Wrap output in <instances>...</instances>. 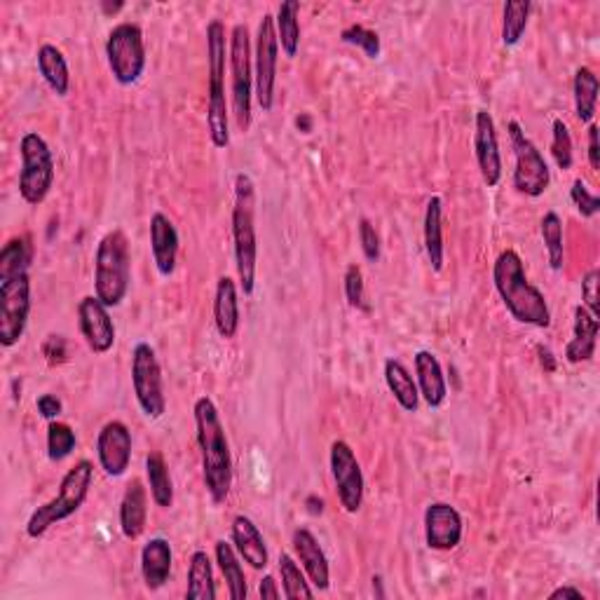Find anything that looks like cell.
<instances>
[{
  "mask_svg": "<svg viewBox=\"0 0 600 600\" xmlns=\"http://www.w3.org/2000/svg\"><path fill=\"white\" fill-rule=\"evenodd\" d=\"M598 286H600V272L593 268L586 272L582 279V300L584 308L591 312L593 317H600V303H598Z\"/></svg>",
  "mask_w": 600,
  "mask_h": 600,
  "instance_id": "obj_45",
  "label": "cell"
},
{
  "mask_svg": "<svg viewBox=\"0 0 600 600\" xmlns=\"http://www.w3.org/2000/svg\"><path fill=\"white\" fill-rule=\"evenodd\" d=\"M537 354H540V364H542L544 371L554 373L556 371V357H554V352H551L549 347L537 345Z\"/></svg>",
  "mask_w": 600,
  "mask_h": 600,
  "instance_id": "obj_50",
  "label": "cell"
},
{
  "mask_svg": "<svg viewBox=\"0 0 600 600\" xmlns=\"http://www.w3.org/2000/svg\"><path fill=\"white\" fill-rule=\"evenodd\" d=\"M106 59L115 83L122 87L139 83L148 61L143 31L139 26L132 22H122L113 26L106 40Z\"/></svg>",
  "mask_w": 600,
  "mask_h": 600,
  "instance_id": "obj_8",
  "label": "cell"
},
{
  "mask_svg": "<svg viewBox=\"0 0 600 600\" xmlns=\"http://www.w3.org/2000/svg\"><path fill=\"white\" fill-rule=\"evenodd\" d=\"M296 127L300 129L303 134H310L312 132V118L308 113H300L296 118Z\"/></svg>",
  "mask_w": 600,
  "mask_h": 600,
  "instance_id": "obj_53",
  "label": "cell"
},
{
  "mask_svg": "<svg viewBox=\"0 0 600 600\" xmlns=\"http://www.w3.org/2000/svg\"><path fill=\"white\" fill-rule=\"evenodd\" d=\"M413 364H415V378H418L420 397L427 401L429 408H441L448 399V385L439 359H436L429 350H420L413 357Z\"/></svg>",
  "mask_w": 600,
  "mask_h": 600,
  "instance_id": "obj_23",
  "label": "cell"
},
{
  "mask_svg": "<svg viewBox=\"0 0 600 600\" xmlns=\"http://www.w3.org/2000/svg\"><path fill=\"white\" fill-rule=\"evenodd\" d=\"M291 544H293V554H296L298 563L303 565L310 584H315V589H319V591L329 589L331 586L329 558H326L324 549L319 547V540L315 537V533L308 528L293 530Z\"/></svg>",
  "mask_w": 600,
  "mask_h": 600,
  "instance_id": "obj_19",
  "label": "cell"
},
{
  "mask_svg": "<svg viewBox=\"0 0 600 600\" xmlns=\"http://www.w3.org/2000/svg\"><path fill=\"white\" fill-rule=\"evenodd\" d=\"M31 265V244L26 237H12L0 251V277L17 275V272L29 270Z\"/></svg>",
  "mask_w": 600,
  "mask_h": 600,
  "instance_id": "obj_38",
  "label": "cell"
},
{
  "mask_svg": "<svg viewBox=\"0 0 600 600\" xmlns=\"http://www.w3.org/2000/svg\"><path fill=\"white\" fill-rule=\"evenodd\" d=\"M542 242L547 247L551 270H561L565 261V244H563V221L556 211H547L540 223Z\"/></svg>",
  "mask_w": 600,
  "mask_h": 600,
  "instance_id": "obj_36",
  "label": "cell"
},
{
  "mask_svg": "<svg viewBox=\"0 0 600 600\" xmlns=\"http://www.w3.org/2000/svg\"><path fill=\"white\" fill-rule=\"evenodd\" d=\"M43 352H45V357H47V361H50L52 366L64 364V361H66V343H64V338H61V336H50V338L45 340Z\"/></svg>",
  "mask_w": 600,
  "mask_h": 600,
  "instance_id": "obj_47",
  "label": "cell"
},
{
  "mask_svg": "<svg viewBox=\"0 0 600 600\" xmlns=\"http://www.w3.org/2000/svg\"><path fill=\"white\" fill-rule=\"evenodd\" d=\"M94 481V465L90 460H80L68 469L64 474V479L59 483L57 495L52 497L50 502H45L43 507H38L33 511L29 523H26V535L31 540H38L43 537L52 525H57L66 518H71L73 514H78L80 507H83L87 495H90Z\"/></svg>",
  "mask_w": 600,
  "mask_h": 600,
  "instance_id": "obj_5",
  "label": "cell"
},
{
  "mask_svg": "<svg viewBox=\"0 0 600 600\" xmlns=\"http://www.w3.org/2000/svg\"><path fill=\"white\" fill-rule=\"evenodd\" d=\"M509 139L514 148L516 169H514V188L525 197H540L547 193L551 183V172L547 160L540 148L528 139L523 127L516 120L509 122Z\"/></svg>",
  "mask_w": 600,
  "mask_h": 600,
  "instance_id": "obj_12",
  "label": "cell"
},
{
  "mask_svg": "<svg viewBox=\"0 0 600 600\" xmlns=\"http://www.w3.org/2000/svg\"><path fill=\"white\" fill-rule=\"evenodd\" d=\"M493 282L504 308L518 324L547 329L551 326V310L544 293L530 284L525 275L523 258L514 249H504L493 265Z\"/></svg>",
  "mask_w": 600,
  "mask_h": 600,
  "instance_id": "obj_2",
  "label": "cell"
},
{
  "mask_svg": "<svg viewBox=\"0 0 600 600\" xmlns=\"http://www.w3.org/2000/svg\"><path fill=\"white\" fill-rule=\"evenodd\" d=\"M305 507H308V511L312 516H322L324 514V500H322V497H317V495H310L308 500H305Z\"/></svg>",
  "mask_w": 600,
  "mask_h": 600,
  "instance_id": "obj_52",
  "label": "cell"
},
{
  "mask_svg": "<svg viewBox=\"0 0 600 600\" xmlns=\"http://www.w3.org/2000/svg\"><path fill=\"white\" fill-rule=\"evenodd\" d=\"M193 413L204 488H207L211 502L221 504L228 500L230 488H233V455H230L228 436H225L218 408L209 397L197 399Z\"/></svg>",
  "mask_w": 600,
  "mask_h": 600,
  "instance_id": "obj_1",
  "label": "cell"
},
{
  "mask_svg": "<svg viewBox=\"0 0 600 600\" xmlns=\"http://www.w3.org/2000/svg\"><path fill=\"white\" fill-rule=\"evenodd\" d=\"M425 251L432 270L441 272L446 247H443V202L439 195L429 197L425 207Z\"/></svg>",
  "mask_w": 600,
  "mask_h": 600,
  "instance_id": "obj_30",
  "label": "cell"
},
{
  "mask_svg": "<svg viewBox=\"0 0 600 600\" xmlns=\"http://www.w3.org/2000/svg\"><path fill=\"white\" fill-rule=\"evenodd\" d=\"M188 600H214L216 598V582H214V568H211V558L207 551L197 549L190 556L188 565V586H186Z\"/></svg>",
  "mask_w": 600,
  "mask_h": 600,
  "instance_id": "obj_32",
  "label": "cell"
},
{
  "mask_svg": "<svg viewBox=\"0 0 600 600\" xmlns=\"http://www.w3.org/2000/svg\"><path fill=\"white\" fill-rule=\"evenodd\" d=\"M214 324L218 336L225 340H233L240 331V296H237V284L228 275H223L216 284Z\"/></svg>",
  "mask_w": 600,
  "mask_h": 600,
  "instance_id": "obj_25",
  "label": "cell"
},
{
  "mask_svg": "<svg viewBox=\"0 0 600 600\" xmlns=\"http://www.w3.org/2000/svg\"><path fill=\"white\" fill-rule=\"evenodd\" d=\"M551 600H558V598H575V600H584L582 591L575 589V586H561V589L551 591Z\"/></svg>",
  "mask_w": 600,
  "mask_h": 600,
  "instance_id": "obj_51",
  "label": "cell"
},
{
  "mask_svg": "<svg viewBox=\"0 0 600 600\" xmlns=\"http://www.w3.org/2000/svg\"><path fill=\"white\" fill-rule=\"evenodd\" d=\"M533 5L528 0H509L504 5V19H502V43L507 47H514L521 43L525 29H528V17Z\"/></svg>",
  "mask_w": 600,
  "mask_h": 600,
  "instance_id": "obj_35",
  "label": "cell"
},
{
  "mask_svg": "<svg viewBox=\"0 0 600 600\" xmlns=\"http://www.w3.org/2000/svg\"><path fill=\"white\" fill-rule=\"evenodd\" d=\"M258 596H261V598H272V600H277L279 596H282V591L277 589V579L272 577V575H265L261 579V584H258Z\"/></svg>",
  "mask_w": 600,
  "mask_h": 600,
  "instance_id": "obj_49",
  "label": "cell"
},
{
  "mask_svg": "<svg viewBox=\"0 0 600 600\" xmlns=\"http://www.w3.org/2000/svg\"><path fill=\"white\" fill-rule=\"evenodd\" d=\"M132 282V251L120 228L111 230L99 240L94 256V296L106 308H118L129 293Z\"/></svg>",
  "mask_w": 600,
  "mask_h": 600,
  "instance_id": "obj_4",
  "label": "cell"
},
{
  "mask_svg": "<svg viewBox=\"0 0 600 600\" xmlns=\"http://www.w3.org/2000/svg\"><path fill=\"white\" fill-rule=\"evenodd\" d=\"M22 169H19V195L26 204L38 207L54 186V158L47 141L38 132H26L19 141Z\"/></svg>",
  "mask_w": 600,
  "mask_h": 600,
  "instance_id": "obj_7",
  "label": "cell"
},
{
  "mask_svg": "<svg viewBox=\"0 0 600 600\" xmlns=\"http://www.w3.org/2000/svg\"><path fill=\"white\" fill-rule=\"evenodd\" d=\"M598 90H600L598 75L593 73L589 66H579L575 73V80H572V92H575L577 120L584 122V125H591L593 115H596Z\"/></svg>",
  "mask_w": 600,
  "mask_h": 600,
  "instance_id": "obj_33",
  "label": "cell"
},
{
  "mask_svg": "<svg viewBox=\"0 0 600 600\" xmlns=\"http://www.w3.org/2000/svg\"><path fill=\"white\" fill-rule=\"evenodd\" d=\"M385 383L390 387L392 397L397 399V404L408 413H415L420 406V390L418 383L413 380V375L408 368L401 364L399 359L385 361Z\"/></svg>",
  "mask_w": 600,
  "mask_h": 600,
  "instance_id": "obj_27",
  "label": "cell"
},
{
  "mask_svg": "<svg viewBox=\"0 0 600 600\" xmlns=\"http://www.w3.org/2000/svg\"><path fill=\"white\" fill-rule=\"evenodd\" d=\"M277 59L279 40L275 31V17L263 15L258 22L256 36V57H254V87L256 101L263 113H270L275 106V85H277Z\"/></svg>",
  "mask_w": 600,
  "mask_h": 600,
  "instance_id": "obj_13",
  "label": "cell"
},
{
  "mask_svg": "<svg viewBox=\"0 0 600 600\" xmlns=\"http://www.w3.org/2000/svg\"><path fill=\"white\" fill-rule=\"evenodd\" d=\"M132 387L136 404L150 420H160L167 411L165 385L158 354L148 343H139L132 352Z\"/></svg>",
  "mask_w": 600,
  "mask_h": 600,
  "instance_id": "obj_11",
  "label": "cell"
},
{
  "mask_svg": "<svg viewBox=\"0 0 600 600\" xmlns=\"http://www.w3.org/2000/svg\"><path fill=\"white\" fill-rule=\"evenodd\" d=\"M230 537H233V547L237 551V556L242 558L244 563H249L254 570H265L270 563L268 556V547H265V540L258 530V525L251 521L249 516H235L233 525H230Z\"/></svg>",
  "mask_w": 600,
  "mask_h": 600,
  "instance_id": "obj_21",
  "label": "cell"
},
{
  "mask_svg": "<svg viewBox=\"0 0 600 600\" xmlns=\"http://www.w3.org/2000/svg\"><path fill=\"white\" fill-rule=\"evenodd\" d=\"M150 251H153V263L160 275L172 277L176 258H179V233L162 211H155L150 216Z\"/></svg>",
  "mask_w": 600,
  "mask_h": 600,
  "instance_id": "obj_20",
  "label": "cell"
},
{
  "mask_svg": "<svg viewBox=\"0 0 600 600\" xmlns=\"http://www.w3.org/2000/svg\"><path fill=\"white\" fill-rule=\"evenodd\" d=\"M148 521V493L141 479L127 483L120 502V530L127 540H139Z\"/></svg>",
  "mask_w": 600,
  "mask_h": 600,
  "instance_id": "obj_24",
  "label": "cell"
},
{
  "mask_svg": "<svg viewBox=\"0 0 600 600\" xmlns=\"http://www.w3.org/2000/svg\"><path fill=\"white\" fill-rule=\"evenodd\" d=\"M554 136H551V155H554V162L558 165V169H563V172H568L572 169V136L568 125L561 118L554 120Z\"/></svg>",
  "mask_w": 600,
  "mask_h": 600,
  "instance_id": "obj_40",
  "label": "cell"
},
{
  "mask_svg": "<svg viewBox=\"0 0 600 600\" xmlns=\"http://www.w3.org/2000/svg\"><path fill=\"white\" fill-rule=\"evenodd\" d=\"M340 40L347 45L361 47V50L366 52L368 59H378L380 57V36L371 29H366V26L361 24H352L347 26V29L340 33Z\"/></svg>",
  "mask_w": 600,
  "mask_h": 600,
  "instance_id": "obj_41",
  "label": "cell"
},
{
  "mask_svg": "<svg viewBox=\"0 0 600 600\" xmlns=\"http://www.w3.org/2000/svg\"><path fill=\"white\" fill-rule=\"evenodd\" d=\"M380 584H383V579H380V577H373V593H378V596L383 598L385 593H383V589H380Z\"/></svg>",
  "mask_w": 600,
  "mask_h": 600,
  "instance_id": "obj_54",
  "label": "cell"
},
{
  "mask_svg": "<svg viewBox=\"0 0 600 600\" xmlns=\"http://www.w3.org/2000/svg\"><path fill=\"white\" fill-rule=\"evenodd\" d=\"M279 575H282V591L289 600L315 596V591L310 589L308 577H305V572L300 570V565L291 554L279 556Z\"/></svg>",
  "mask_w": 600,
  "mask_h": 600,
  "instance_id": "obj_37",
  "label": "cell"
},
{
  "mask_svg": "<svg viewBox=\"0 0 600 600\" xmlns=\"http://www.w3.org/2000/svg\"><path fill=\"white\" fill-rule=\"evenodd\" d=\"M111 308H106L97 296H85L78 303V326L87 347L94 354H106L115 345V324Z\"/></svg>",
  "mask_w": 600,
  "mask_h": 600,
  "instance_id": "obj_16",
  "label": "cell"
},
{
  "mask_svg": "<svg viewBox=\"0 0 600 600\" xmlns=\"http://www.w3.org/2000/svg\"><path fill=\"white\" fill-rule=\"evenodd\" d=\"M230 73H233V115L240 132L251 127V90H254V64H251V40L247 24H235L228 45Z\"/></svg>",
  "mask_w": 600,
  "mask_h": 600,
  "instance_id": "obj_9",
  "label": "cell"
},
{
  "mask_svg": "<svg viewBox=\"0 0 600 600\" xmlns=\"http://www.w3.org/2000/svg\"><path fill=\"white\" fill-rule=\"evenodd\" d=\"M331 476L340 507L347 514H357L364 504V474L350 443L343 439L331 443Z\"/></svg>",
  "mask_w": 600,
  "mask_h": 600,
  "instance_id": "obj_14",
  "label": "cell"
},
{
  "mask_svg": "<svg viewBox=\"0 0 600 600\" xmlns=\"http://www.w3.org/2000/svg\"><path fill=\"white\" fill-rule=\"evenodd\" d=\"M38 71L43 75L47 87L57 94V97H66L71 90V73H68V61L64 52L54 45H43L38 50Z\"/></svg>",
  "mask_w": 600,
  "mask_h": 600,
  "instance_id": "obj_28",
  "label": "cell"
},
{
  "mask_svg": "<svg viewBox=\"0 0 600 600\" xmlns=\"http://www.w3.org/2000/svg\"><path fill=\"white\" fill-rule=\"evenodd\" d=\"M36 408H38V415L40 418L45 420H57L61 411H64V406H61V401L54 397V394H40L38 401H36Z\"/></svg>",
  "mask_w": 600,
  "mask_h": 600,
  "instance_id": "obj_46",
  "label": "cell"
},
{
  "mask_svg": "<svg viewBox=\"0 0 600 600\" xmlns=\"http://www.w3.org/2000/svg\"><path fill=\"white\" fill-rule=\"evenodd\" d=\"M75 443H78V439H75L71 425L59 420H52L47 425V458L52 462L66 460L75 450Z\"/></svg>",
  "mask_w": 600,
  "mask_h": 600,
  "instance_id": "obj_39",
  "label": "cell"
},
{
  "mask_svg": "<svg viewBox=\"0 0 600 600\" xmlns=\"http://www.w3.org/2000/svg\"><path fill=\"white\" fill-rule=\"evenodd\" d=\"M359 242H361V251H364L366 261L375 263L380 258V237L375 233V225L368 221V218H361L359 221Z\"/></svg>",
  "mask_w": 600,
  "mask_h": 600,
  "instance_id": "obj_44",
  "label": "cell"
},
{
  "mask_svg": "<svg viewBox=\"0 0 600 600\" xmlns=\"http://www.w3.org/2000/svg\"><path fill=\"white\" fill-rule=\"evenodd\" d=\"M101 8H104V12H118V10L125 8V3H115V5L104 3V5H101Z\"/></svg>",
  "mask_w": 600,
  "mask_h": 600,
  "instance_id": "obj_55",
  "label": "cell"
},
{
  "mask_svg": "<svg viewBox=\"0 0 600 600\" xmlns=\"http://www.w3.org/2000/svg\"><path fill=\"white\" fill-rule=\"evenodd\" d=\"M474 153L479 162L483 183L495 188L502 181V155L500 143H497L495 120L488 111H479L474 120Z\"/></svg>",
  "mask_w": 600,
  "mask_h": 600,
  "instance_id": "obj_18",
  "label": "cell"
},
{
  "mask_svg": "<svg viewBox=\"0 0 600 600\" xmlns=\"http://www.w3.org/2000/svg\"><path fill=\"white\" fill-rule=\"evenodd\" d=\"M214 554H216V563L218 570L228 584V596L233 600H247L249 596V586H247V577H244L242 563L237 558V551L230 542L218 540L214 544Z\"/></svg>",
  "mask_w": 600,
  "mask_h": 600,
  "instance_id": "obj_29",
  "label": "cell"
},
{
  "mask_svg": "<svg viewBox=\"0 0 600 600\" xmlns=\"http://www.w3.org/2000/svg\"><path fill=\"white\" fill-rule=\"evenodd\" d=\"M233 242H235V265L240 275L244 296H251L256 289V186L249 174L240 172L235 176V207H233Z\"/></svg>",
  "mask_w": 600,
  "mask_h": 600,
  "instance_id": "obj_3",
  "label": "cell"
},
{
  "mask_svg": "<svg viewBox=\"0 0 600 600\" xmlns=\"http://www.w3.org/2000/svg\"><path fill=\"white\" fill-rule=\"evenodd\" d=\"M97 458L104 472L111 479H120L127 474L132 462V432L125 422L111 420L101 427L97 436Z\"/></svg>",
  "mask_w": 600,
  "mask_h": 600,
  "instance_id": "obj_15",
  "label": "cell"
},
{
  "mask_svg": "<svg viewBox=\"0 0 600 600\" xmlns=\"http://www.w3.org/2000/svg\"><path fill=\"white\" fill-rule=\"evenodd\" d=\"M172 544L165 537H153L141 549V577L150 591H158L172 577Z\"/></svg>",
  "mask_w": 600,
  "mask_h": 600,
  "instance_id": "obj_22",
  "label": "cell"
},
{
  "mask_svg": "<svg viewBox=\"0 0 600 600\" xmlns=\"http://www.w3.org/2000/svg\"><path fill=\"white\" fill-rule=\"evenodd\" d=\"M345 298L352 308H364V298H366L364 272H361L357 263L347 265L345 270Z\"/></svg>",
  "mask_w": 600,
  "mask_h": 600,
  "instance_id": "obj_42",
  "label": "cell"
},
{
  "mask_svg": "<svg viewBox=\"0 0 600 600\" xmlns=\"http://www.w3.org/2000/svg\"><path fill=\"white\" fill-rule=\"evenodd\" d=\"M570 197H572V202H575L577 211H579V214H582L584 218L596 216L598 211H600V197H596L593 193H589V188H586V183H584L582 179H577L575 183H572Z\"/></svg>",
  "mask_w": 600,
  "mask_h": 600,
  "instance_id": "obj_43",
  "label": "cell"
},
{
  "mask_svg": "<svg viewBox=\"0 0 600 600\" xmlns=\"http://www.w3.org/2000/svg\"><path fill=\"white\" fill-rule=\"evenodd\" d=\"M465 523L460 511L448 502H432L425 509V540L434 551H453L462 542Z\"/></svg>",
  "mask_w": 600,
  "mask_h": 600,
  "instance_id": "obj_17",
  "label": "cell"
},
{
  "mask_svg": "<svg viewBox=\"0 0 600 600\" xmlns=\"http://www.w3.org/2000/svg\"><path fill=\"white\" fill-rule=\"evenodd\" d=\"M146 476H148V488L153 502L160 509H169L174 504V483L169 476L165 455L160 450H150L146 455Z\"/></svg>",
  "mask_w": 600,
  "mask_h": 600,
  "instance_id": "obj_31",
  "label": "cell"
},
{
  "mask_svg": "<svg viewBox=\"0 0 600 600\" xmlns=\"http://www.w3.org/2000/svg\"><path fill=\"white\" fill-rule=\"evenodd\" d=\"M300 3L298 0H284L277 10V19H275V31H277V40L282 45V52L286 59H293L298 54L300 47Z\"/></svg>",
  "mask_w": 600,
  "mask_h": 600,
  "instance_id": "obj_34",
  "label": "cell"
},
{
  "mask_svg": "<svg viewBox=\"0 0 600 600\" xmlns=\"http://www.w3.org/2000/svg\"><path fill=\"white\" fill-rule=\"evenodd\" d=\"M598 317H593L584 305L575 308V324H572V340L565 347V359L570 364H582V361H591L596 354L598 343Z\"/></svg>",
  "mask_w": 600,
  "mask_h": 600,
  "instance_id": "obj_26",
  "label": "cell"
},
{
  "mask_svg": "<svg viewBox=\"0 0 600 600\" xmlns=\"http://www.w3.org/2000/svg\"><path fill=\"white\" fill-rule=\"evenodd\" d=\"M31 315L29 270L0 277V345L15 347L22 340Z\"/></svg>",
  "mask_w": 600,
  "mask_h": 600,
  "instance_id": "obj_10",
  "label": "cell"
},
{
  "mask_svg": "<svg viewBox=\"0 0 600 600\" xmlns=\"http://www.w3.org/2000/svg\"><path fill=\"white\" fill-rule=\"evenodd\" d=\"M600 129L598 125H589V165L591 169H600Z\"/></svg>",
  "mask_w": 600,
  "mask_h": 600,
  "instance_id": "obj_48",
  "label": "cell"
},
{
  "mask_svg": "<svg viewBox=\"0 0 600 600\" xmlns=\"http://www.w3.org/2000/svg\"><path fill=\"white\" fill-rule=\"evenodd\" d=\"M225 26L221 19L207 24V64H209V99H207V129L214 148H228V101H225Z\"/></svg>",
  "mask_w": 600,
  "mask_h": 600,
  "instance_id": "obj_6",
  "label": "cell"
}]
</instances>
